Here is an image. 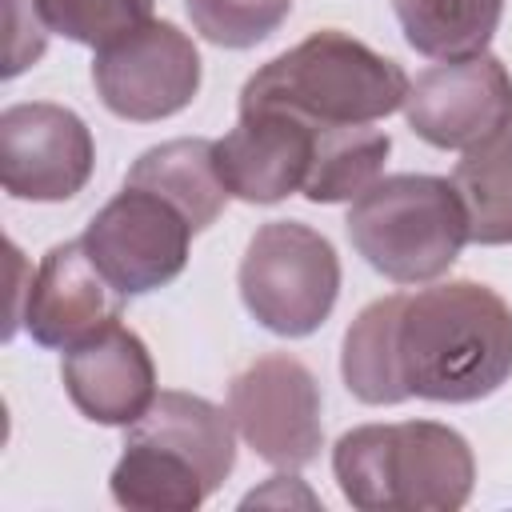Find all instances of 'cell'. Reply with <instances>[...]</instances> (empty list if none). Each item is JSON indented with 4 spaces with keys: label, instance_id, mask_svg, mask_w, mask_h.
Here are the masks:
<instances>
[{
    "label": "cell",
    "instance_id": "11",
    "mask_svg": "<svg viewBox=\"0 0 512 512\" xmlns=\"http://www.w3.org/2000/svg\"><path fill=\"white\" fill-rule=\"evenodd\" d=\"M320 124L272 108L240 104L236 128L216 140V168L224 188L248 204H276L292 192H304L316 160Z\"/></svg>",
    "mask_w": 512,
    "mask_h": 512
},
{
    "label": "cell",
    "instance_id": "20",
    "mask_svg": "<svg viewBox=\"0 0 512 512\" xmlns=\"http://www.w3.org/2000/svg\"><path fill=\"white\" fill-rule=\"evenodd\" d=\"M36 12L48 32L72 44L104 48L108 40L152 20V0H36Z\"/></svg>",
    "mask_w": 512,
    "mask_h": 512
},
{
    "label": "cell",
    "instance_id": "17",
    "mask_svg": "<svg viewBox=\"0 0 512 512\" xmlns=\"http://www.w3.org/2000/svg\"><path fill=\"white\" fill-rule=\"evenodd\" d=\"M404 40L432 60H464L488 52L504 0H392Z\"/></svg>",
    "mask_w": 512,
    "mask_h": 512
},
{
    "label": "cell",
    "instance_id": "4",
    "mask_svg": "<svg viewBox=\"0 0 512 512\" xmlns=\"http://www.w3.org/2000/svg\"><path fill=\"white\" fill-rule=\"evenodd\" d=\"M352 248L392 284H432L464 252L468 212L452 180L428 172L380 176L344 216Z\"/></svg>",
    "mask_w": 512,
    "mask_h": 512
},
{
    "label": "cell",
    "instance_id": "18",
    "mask_svg": "<svg viewBox=\"0 0 512 512\" xmlns=\"http://www.w3.org/2000/svg\"><path fill=\"white\" fill-rule=\"evenodd\" d=\"M452 184L464 200L472 244H512V120L460 156Z\"/></svg>",
    "mask_w": 512,
    "mask_h": 512
},
{
    "label": "cell",
    "instance_id": "10",
    "mask_svg": "<svg viewBox=\"0 0 512 512\" xmlns=\"http://www.w3.org/2000/svg\"><path fill=\"white\" fill-rule=\"evenodd\" d=\"M404 120L424 144L468 152L512 120V72L492 52L440 60L408 84Z\"/></svg>",
    "mask_w": 512,
    "mask_h": 512
},
{
    "label": "cell",
    "instance_id": "6",
    "mask_svg": "<svg viewBox=\"0 0 512 512\" xmlns=\"http://www.w3.org/2000/svg\"><path fill=\"white\" fill-rule=\"evenodd\" d=\"M188 216L152 188L124 184L84 228V248L120 296H144L172 284L192 248Z\"/></svg>",
    "mask_w": 512,
    "mask_h": 512
},
{
    "label": "cell",
    "instance_id": "5",
    "mask_svg": "<svg viewBox=\"0 0 512 512\" xmlns=\"http://www.w3.org/2000/svg\"><path fill=\"white\" fill-rule=\"evenodd\" d=\"M236 284L260 328L300 340L312 336L336 308L340 256L324 232L300 220H268L252 232Z\"/></svg>",
    "mask_w": 512,
    "mask_h": 512
},
{
    "label": "cell",
    "instance_id": "3",
    "mask_svg": "<svg viewBox=\"0 0 512 512\" xmlns=\"http://www.w3.org/2000/svg\"><path fill=\"white\" fill-rule=\"evenodd\" d=\"M408 84L412 80L396 60L340 28H320L256 68L240 92V104L288 108L320 128L376 124L404 108Z\"/></svg>",
    "mask_w": 512,
    "mask_h": 512
},
{
    "label": "cell",
    "instance_id": "19",
    "mask_svg": "<svg viewBox=\"0 0 512 512\" xmlns=\"http://www.w3.org/2000/svg\"><path fill=\"white\" fill-rule=\"evenodd\" d=\"M392 152V136L376 124H340L320 128L312 176L304 184V200L312 204H344L356 200L384 176V160Z\"/></svg>",
    "mask_w": 512,
    "mask_h": 512
},
{
    "label": "cell",
    "instance_id": "16",
    "mask_svg": "<svg viewBox=\"0 0 512 512\" xmlns=\"http://www.w3.org/2000/svg\"><path fill=\"white\" fill-rule=\"evenodd\" d=\"M108 488L120 508L140 512H192L212 496V484L184 452L140 436H124Z\"/></svg>",
    "mask_w": 512,
    "mask_h": 512
},
{
    "label": "cell",
    "instance_id": "1",
    "mask_svg": "<svg viewBox=\"0 0 512 512\" xmlns=\"http://www.w3.org/2000/svg\"><path fill=\"white\" fill-rule=\"evenodd\" d=\"M340 376L372 408L476 404L512 376V304L476 280L380 296L348 324Z\"/></svg>",
    "mask_w": 512,
    "mask_h": 512
},
{
    "label": "cell",
    "instance_id": "2",
    "mask_svg": "<svg viewBox=\"0 0 512 512\" xmlns=\"http://www.w3.org/2000/svg\"><path fill=\"white\" fill-rule=\"evenodd\" d=\"M332 472L344 500L364 512H456L476 484L468 440L436 420L360 424L336 440Z\"/></svg>",
    "mask_w": 512,
    "mask_h": 512
},
{
    "label": "cell",
    "instance_id": "8",
    "mask_svg": "<svg viewBox=\"0 0 512 512\" xmlns=\"http://www.w3.org/2000/svg\"><path fill=\"white\" fill-rule=\"evenodd\" d=\"M228 416L240 440L272 468H304L320 456V384L312 368L288 352L256 356L228 384Z\"/></svg>",
    "mask_w": 512,
    "mask_h": 512
},
{
    "label": "cell",
    "instance_id": "13",
    "mask_svg": "<svg viewBox=\"0 0 512 512\" xmlns=\"http://www.w3.org/2000/svg\"><path fill=\"white\" fill-rule=\"evenodd\" d=\"M60 380L80 416L108 428L136 424L156 400V364L148 344L120 320L64 352Z\"/></svg>",
    "mask_w": 512,
    "mask_h": 512
},
{
    "label": "cell",
    "instance_id": "15",
    "mask_svg": "<svg viewBox=\"0 0 512 512\" xmlns=\"http://www.w3.org/2000/svg\"><path fill=\"white\" fill-rule=\"evenodd\" d=\"M124 184L160 192L188 216V224L196 232L216 224V216L224 212V204L232 196L216 168V140H204V136H180V140H164V144L140 152L124 176Z\"/></svg>",
    "mask_w": 512,
    "mask_h": 512
},
{
    "label": "cell",
    "instance_id": "21",
    "mask_svg": "<svg viewBox=\"0 0 512 512\" xmlns=\"http://www.w3.org/2000/svg\"><path fill=\"white\" fill-rule=\"evenodd\" d=\"M192 28L216 48H256L292 12V0H184Z\"/></svg>",
    "mask_w": 512,
    "mask_h": 512
},
{
    "label": "cell",
    "instance_id": "14",
    "mask_svg": "<svg viewBox=\"0 0 512 512\" xmlns=\"http://www.w3.org/2000/svg\"><path fill=\"white\" fill-rule=\"evenodd\" d=\"M124 436L156 440V444L184 452L204 472L212 492L236 468V424H232L228 408H220L204 396H192V392H156L148 412L136 424H128Z\"/></svg>",
    "mask_w": 512,
    "mask_h": 512
},
{
    "label": "cell",
    "instance_id": "7",
    "mask_svg": "<svg viewBox=\"0 0 512 512\" xmlns=\"http://www.w3.org/2000/svg\"><path fill=\"white\" fill-rule=\"evenodd\" d=\"M92 84L100 104L120 120H168L200 92V52L172 20H144L104 48H92Z\"/></svg>",
    "mask_w": 512,
    "mask_h": 512
},
{
    "label": "cell",
    "instance_id": "9",
    "mask_svg": "<svg viewBox=\"0 0 512 512\" xmlns=\"http://www.w3.org/2000/svg\"><path fill=\"white\" fill-rule=\"evenodd\" d=\"M92 168L96 144L72 108L24 100L0 112V180L12 200H72L92 180Z\"/></svg>",
    "mask_w": 512,
    "mask_h": 512
},
{
    "label": "cell",
    "instance_id": "22",
    "mask_svg": "<svg viewBox=\"0 0 512 512\" xmlns=\"http://www.w3.org/2000/svg\"><path fill=\"white\" fill-rule=\"evenodd\" d=\"M44 44H48V28L36 12V0H8V64H4V76L12 80L28 64H36L44 56Z\"/></svg>",
    "mask_w": 512,
    "mask_h": 512
},
{
    "label": "cell",
    "instance_id": "12",
    "mask_svg": "<svg viewBox=\"0 0 512 512\" xmlns=\"http://www.w3.org/2000/svg\"><path fill=\"white\" fill-rule=\"evenodd\" d=\"M124 300L104 272L92 264L84 240H64L44 252L36 276L24 288V328L40 348L68 352L80 340L96 336L100 328L116 324Z\"/></svg>",
    "mask_w": 512,
    "mask_h": 512
}]
</instances>
